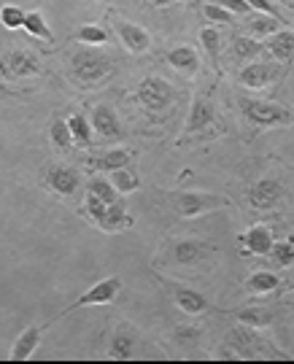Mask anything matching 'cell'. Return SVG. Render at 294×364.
Masks as SVG:
<instances>
[{"label":"cell","instance_id":"1","mask_svg":"<svg viewBox=\"0 0 294 364\" xmlns=\"http://www.w3.org/2000/svg\"><path fill=\"white\" fill-rule=\"evenodd\" d=\"M170 200H173V210L181 219H197L208 210H219L230 205L227 197L211 195V192H176V195H170Z\"/></svg>","mask_w":294,"mask_h":364},{"label":"cell","instance_id":"2","mask_svg":"<svg viewBox=\"0 0 294 364\" xmlns=\"http://www.w3.org/2000/svg\"><path fill=\"white\" fill-rule=\"evenodd\" d=\"M238 105H241V114L246 117V122H251L256 127H275V124H292L294 122V114L283 105L251 100V97H241Z\"/></svg>","mask_w":294,"mask_h":364},{"label":"cell","instance_id":"3","mask_svg":"<svg viewBox=\"0 0 294 364\" xmlns=\"http://www.w3.org/2000/svg\"><path fill=\"white\" fill-rule=\"evenodd\" d=\"M224 343H227L230 353L241 356V359H254L259 353H273L268 346L262 343V338H259V329L248 324H238L235 329H230Z\"/></svg>","mask_w":294,"mask_h":364},{"label":"cell","instance_id":"4","mask_svg":"<svg viewBox=\"0 0 294 364\" xmlns=\"http://www.w3.org/2000/svg\"><path fill=\"white\" fill-rule=\"evenodd\" d=\"M173 97H176V92H173V87L167 84L165 78L149 76L138 84V100H141L143 108L152 111V114L167 111L170 103H173Z\"/></svg>","mask_w":294,"mask_h":364},{"label":"cell","instance_id":"5","mask_svg":"<svg viewBox=\"0 0 294 364\" xmlns=\"http://www.w3.org/2000/svg\"><path fill=\"white\" fill-rule=\"evenodd\" d=\"M119 291H122V278L111 275V278L98 281L92 289H87V291H84L76 302H70V305H68L60 316H70L73 311H78V308H87V305H111V302L119 297Z\"/></svg>","mask_w":294,"mask_h":364},{"label":"cell","instance_id":"6","mask_svg":"<svg viewBox=\"0 0 294 364\" xmlns=\"http://www.w3.org/2000/svg\"><path fill=\"white\" fill-rule=\"evenodd\" d=\"M36 73H41V63L38 57L27 49H14L0 57V78H6V81L36 76Z\"/></svg>","mask_w":294,"mask_h":364},{"label":"cell","instance_id":"7","mask_svg":"<svg viewBox=\"0 0 294 364\" xmlns=\"http://www.w3.org/2000/svg\"><path fill=\"white\" fill-rule=\"evenodd\" d=\"M70 70H73V76L78 81H100L103 76H108L111 73V63L98 52H90V49H81V52L73 54V60H70Z\"/></svg>","mask_w":294,"mask_h":364},{"label":"cell","instance_id":"8","mask_svg":"<svg viewBox=\"0 0 294 364\" xmlns=\"http://www.w3.org/2000/svg\"><path fill=\"white\" fill-rule=\"evenodd\" d=\"M159 278V284L173 294V302L179 305L184 313H189V316H197V313H205L208 308H211V302L205 299V294H200L197 289L192 287H181V284H176V281H167V278H162V275H157Z\"/></svg>","mask_w":294,"mask_h":364},{"label":"cell","instance_id":"9","mask_svg":"<svg viewBox=\"0 0 294 364\" xmlns=\"http://www.w3.org/2000/svg\"><path fill=\"white\" fill-rule=\"evenodd\" d=\"M248 205L256 210H273L283 197V183L275 178H259V181L248 189Z\"/></svg>","mask_w":294,"mask_h":364},{"label":"cell","instance_id":"10","mask_svg":"<svg viewBox=\"0 0 294 364\" xmlns=\"http://www.w3.org/2000/svg\"><path fill=\"white\" fill-rule=\"evenodd\" d=\"M46 186L54 195L70 197L81 186V173L76 168H68V165H54L46 173Z\"/></svg>","mask_w":294,"mask_h":364},{"label":"cell","instance_id":"11","mask_svg":"<svg viewBox=\"0 0 294 364\" xmlns=\"http://www.w3.org/2000/svg\"><path fill=\"white\" fill-rule=\"evenodd\" d=\"M241 243H243L246 254H256V257H270V251L275 246V237L270 232V227L265 224H254L241 235Z\"/></svg>","mask_w":294,"mask_h":364},{"label":"cell","instance_id":"12","mask_svg":"<svg viewBox=\"0 0 294 364\" xmlns=\"http://www.w3.org/2000/svg\"><path fill=\"white\" fill-rule=\"evenodd\" d=\"M273 78H278V68L270 65V63H248V65L241 70V76L238 81L243 84L246 90H262V87H268Z\"/></svg>","mask_w":294,"mask_h":364},{"label":"cell","instance_id":"13","mask_svg":"<svg viewBox=\"0 0 294 364\" xmlns=\"http://www.w3.org/2000/svg\"><path fill=\"white\" fill-rule=\"evenodd\" d=\"M208 251H211V246L203 243V240H176L173 248H170V262H173V264H181V267L197 264Z\"/></svg>","mask_w":294,"mask_h":364},{"label":"cell","instance_id":"14","mask_svg":"<svg viewBox=\"0 0 294 364\" xmlns=\"http://www.w3.org/2000/svg\"><path fill=\"white\" fill-rule=\"evenodd\" d=\"M116 33L125 43V49L132 54H143L149 52L152 46V36L143 30L141 25H132V22H116Z\"/></svg>","mask_w":294,"mask_h":364},{"label":"cell","instance_id":"15","mask_svg":"<svg viewBox=\"0 0 294 364\" xmlns=\"http://www.w3.org/2000/svg\"><path fill=\"white\" fill-rule=\"evenodd\" d=\"M95 224L100 227L103 232H119V230H125V227L132 224V216L125 210L122 200H116V203H111V205L103 208V213L95 219Z\"/></svg>","mask_w":294,"mask_h":364},{"label":"cell","instance_id":"16","mask_svg":"<svg viewBox=\"0 0 294 364\" xmlns=\"http://www.w3.org/2000/svg\"><path fill=\"white\" fill-rule=\"evenodd\" d=\"M132 154L127 149H111V151H103V154L87 156V165L98 173H114L119 168H127Z\"/></svg>","mask_w":294,"mask_h":364},{"label":"cell","instance_id":"17","mask_svg":"<svg viewBox=\"0 0 294 364\" xmlns=\"http://www.w3.org/2000/svg\"><path fill=\"white\" fill-rule=\"evenodd\" d=\"M92 130L103 135V138H122V124H119V119H116L114 108L111 105H98L95 111H92Z\"/></svg>","mask_w":294,"mask_h":364},{"label":"cell","instance_id":"18","mask_svg":"<svg viewBox=\"0 0 294 364\" xmlns=\"http://www.w3.org/2000/svg\"><path fill=\"white\" fill-rule=\"evenodd\" d=\"M216 122V111L205 97H194L192 111H189V122H187V132H203Z\"/></svg>","mask_w":294,"mask_h":364},{"label":"cell","instance_id":"19","mask_svg":"<svg viewBox=\"0 0 294 364\" xmlns=\"http://www.w3.org/2000/svg\"><path fill=\"white\" fill-rule=\"evenodd\" d=\"M167 65L176 68L184 76H194L200 70V57L192 46H176V49L167 52Z\"/></svg>","mask_w":294,"mask_h":364},{"label":"cell","instance_id":"20","mask_svg":"<svg viewBox=\"0 0 294 364\" xmlns=\"http://www.w3.org/2000/svg\"><path fill=\"white\" fill-rule=\"evenodd\" d=\"M41 335H43V326H27L25 332L16 338V343H14V348H11V359H14V362L30 359V356L36 353V348H38Z\"/></svg>","mask_w":294,"mask_h":364},{"label":"cell","instance_id":"21","mask_svg":"<svg viewBox=\"0 0 294 364\" xmlns=\"http://www.w3.org/2000/svg\"><path fill=\"white\" fill-rule=\"evenodd\" d=\"M135 356V335L130 326H119L108 346V359H132Z\"/></svg>","mask_w":294,"mask_h":364},{"label":"cell","instance_id":"22","mask_svg":"<svg viewBox=\"0 0 294 364\" xmlns=\"http://www.w3.org/2000/svg\"><path fill=\"white\" fill-rule=\"evenodd\" d=\"M265 49H268L275 60H292L294 57V30H278V33H273L265 43Z\"/></svg>","mask_w":294,"mask_h":364},{"label":"cell","instance_id":"23","mask_svg":"<svg viewBox=\"0 0 294 364\" xmlns=\"http://www.w3.org/2000/svg\"><path fill=\"white\" fill-rule=\"evenodd\" d=\"M241 324H248V326H256V329H265V326H270L273 321H275V311L273 308H256V305H251V308H241V311L232 313Z\"/></svg>","mask_w":294,"mask_h":364},{"label":"cell","instance_id":"24","mask_svg":"<svg viewBox=\"0 0 294 364\" xmlns=\"http://www.w3.org/2000/svg\"><path fill=\"white\" fill-rule=\"evenodd\" d=\"M246 289L251 294H270V291L281 289V278L275 273H270V270H256V273L246 278Z\"/></svg>","mask_w":294,"mask_h":364},{"label":"cell","instance_id":"25","mask_svg":"<svg viewBox=\"0 0 294 364\" xmlns=\"http://www.w3.org/2000/svg\"><path fill=\"white\" fill-rule=\"evenodd\" d=\"M87 195H95L98 200L108 203V205L119 200V192H116V186L111 183V178H105V176H92L90 181H87Z\"/></svg>","mask_w":294,"mask_h":364},{"label":"cell","instance_id":"26","mask_svg":"<svg viewBox=\"0 0 294 364\" xmlns=\"http://www.w3.org/2000/svg\"><path fill=\"white\" fill-rule=\"evenodd\" d=\"M68 127H70V135H73V144L87 149L92 146V122L84 119L81 114H70L68 117Z\"/></svg>","mask_w":294,"mask_h":364},{"label":"cell","instance_id":"27","mask_svg":"<svg viewBox=\"0 0 294 364\" xmlns=\"http://www.w3.org/2000/svg\"><path fill=\"white\" fill-rule=\"evenodd\" d=\"M111 183L116 186V192L119 195H132L138 186H141V181H138V173L130 168H119L111 173Z\"/></svg>","mask_w":294,"mask_h":364},{"label":"cell","instance_id":"28","mask_svg":"<svg viewBox=\"0 0 294 364\" xmlns=\"http://www.w3.org/2000/svg\"><path fill=\"white\" fill-rule=\"evenodd\" d=\"M262 52H265V46L259 43V38H248V36L232 38V54H235L238 60H256Z\"/></svg>","mask_w":294,"mask_h":364},{"label":"cell","instance_id":"29","mask_svg":"<svg viewBox=\"0 0 294 364\" xmlns=\"http://www.w3.org/2000/svg\"><path fill=\"white\" fill-rule=\"evenodd\" d=\"M33 36V38H41V41H46V43H51V27L46 25V19H43V14L41 11H27L25 14V25H22Z\"/></svg>","mask_w":294,"mask_h":364},{"label":"cell","instance_id":"30","mask_svg":"<svg viewBox=\"0 0 294 364\" xmlns=\"http://www.w3.org/2000/svg\"><path fill=\"white\" fill-rule=\"evenodd\" d=\"M200 41H203V49L208 54V60H211V65L214 70L219 73V49H221V36H219L216 27H203L200 30Z\"/></svg>","mask_w":294,"mask_h":364},{"label":"cell","instance_id":"31","mask_svg":"<svg viewBox=\"0 0 294 364\" xmlns=\"http://www.w3.org/2000/svg\"><path fill=\"white\" fill-rule=\"evenodd\" d=\"M281 16H273V14H259L256 19L248 22V30L254 33L256 38H265V36H273V33H278L281 30Z\"/></svg>","mask_w":294,"mask_h":364},{"label":"cell","instance_id":"32","mask_svg":"<svg viewBox=\"0 0 294 364\" xmlns=\"http://www.w3.org/2000/svg\"><path fill=\"white\" fill-rule=\"evenodd\" d=\"M49 138L57 149H70L73 135H70V127H68V119H54V122H51Z\"/></svg>","mask_w":294,"mask_h":364},{"label":"cell","instance_id":"33","mask_svg":"<svg viewBox=\"0 0 294 364\" xmlns=\"http://www.w3.org/2000/svg\"><path fill=\"white\" fill-rule=\"evenodd\" d=\"M270 257L275 262V267H292L294 264V240H281V243H275L273 251H270Z\"/></svg>","mask_w":294,"mask_h":364},{"label":"cell","instance_id":"34","mask_svg":"<svg viewBox=\"0 0 294 364\" xmlns=\"http://www.w3.org/2000/svg\"><path fill=\"white\" fill-rule=\"evenodd\" d=\"M25 14L19 6H11V3H6L3 9H0V22L3 27H9V30H19V27L25 25Z\"/></svg>","mask_w":294,"mask_h":364},{"label":"cell","instance_id":"35","mask_svg":"<svg viewBox=\"0 0 294 364\" xmlns=\"http://www.w3.org/2000/svg\"><path fill=\"white\" fill-rule=\"evenodd\" d=\"M76 41L100 46V43H105V41H108V33H105L103 27H98V25H84V27H78V30H76Z\"/></svg>","mask_w":294,"mask_h":364},{"label":"cell","instance_id":"36","mask_svg":"<svg viewBox=\"0 0 294 364\" xmlns=\"http://www.w3.org/2000/svg\"><path fill=\"white\" fill-rule=\"evenodd\" d=\"M203 14L211 19V22H221V25H232V19H235L227 9H224V6H219V3H205Z\"/></svg>","mask_w":294,"mask_h":364},{"label":"cell","instance_id":"37","mask_svg":"<svg viewBox=\"0 0 294 364\" xmlns=\"http://www.w3.org/2000/svg\"><path fill=\"white\" fill-rule=\"evenodd\" d=\"M176 340H179V346H184V348H194L197 340H200V329L197 326H179L176 329Z\"/></svg>","mask_w":294,"mask_h":364},{"label":"cell","instance_id":"38","mask_svg":"<svg viewBox=\"0 0 294 364\" xmlns=\"http://www.w3.org/2000/svg\"><path fill=\"white\" fill-rule=\"evenodd\" d=\"M219 6H224L230 14H251V6L246 0H216Z\"/></svg>","mask_w":294,"mask_h":364},{"label":"cell","instance_id":"39","mask_svg":"<svg viewBox=\"0 0 294 364\" xmlns=\"http://www.w3.org/2000/svg\"><path fill=\"white\" fill-rule=\"evenodd\" d=\"M246 3L251 6V11H259V14H273V16L278 14V9H275V6L270 3V0H246Z\"/></svg>","mask_w":294,"mask_h":364},{"label":"cell","instance_id":"40","mask_svg":"<svg viewBox=\"0 0 294 364\" xmlns=\"http://www.w3.org/2000/svg\"><path fill=\"white\" fill-rule=\"evenodd\" d=\"M9 95H11V90H9V87L0 81V100H3V97H9Z\"/></svg>","mask_w":294,"mask_h":364},{"label":"cell","instance_id":"41","mask_svg":"<svg viewBox=\"0 0 294 364\" xmlns=\"http://www.w3.org/2000/svg\"><path fill=\"white\" fill-rule=\"evenodd\" d=\"M170 3H179V0H152V6H159V9H162V6H170Z\"/></svg>","mask_w":294,"mask_h":364},{"label":"cell","instance_id":"42","mask_svg":"<svg viewBox=\"0 0 294 364\" xmlns=\"http://www.w3.org/2000/svg\"><path fill=\"white\" fill-rule=\"evenodd\" d=\"M292 267H294V264H292ZM292 287H294V273H292Z\"/></svg>","mask_w":294,"mask_h":364}]
</instances>
